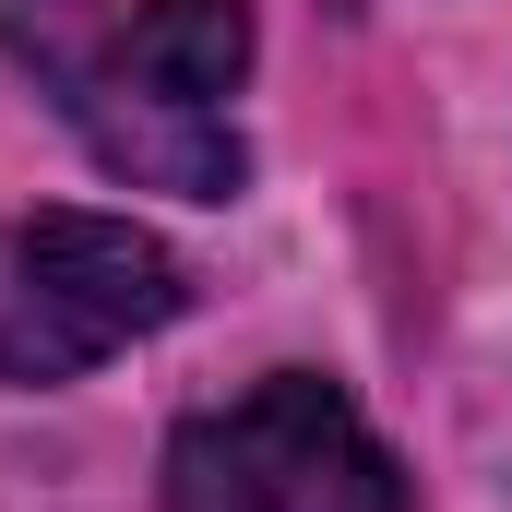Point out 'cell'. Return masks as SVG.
<instances>
[{"instance_id":"3","label":"cell","mask_w":512,"mask_h":512,"mask_svg":"<svg viewBox=\"0 0 512 512\" xmlns=\"http://www.w3.org/2000/svg\"><path fill=\"white\" fill-rule=\"evenodd\" d=\"M179 251L131 215H36L0 239V382H72L179 322Z\"/></svg>"},{"instance_id":"2","label":"cell","mask_w":512,"mask_h":512,"mask_svg":"<svg viewBox=\"0 0 512 512\" xmlns=\"http://www.w3.org/2000/svg\"><path fill=\"white\" fill-rule=\"evenodd\" d=\"M167 512H405V465L334 382L286 370L167 441Z\"/></svg>"},{"instance_id":"1","label":"cell","mask_w":512,"mask_h":512,"mask_svg":"<svg viewBox=\"0 0 512 512\" xmlns=\"http://www.w3.org/2000/svg\"><path fill=\"white\" fill-rule=\"evenodd\" d=\"M12 60L72 108L96 167L131 191L227 203L239 191V72H251V0H0Z\"/></svg>"}]
</instances>
